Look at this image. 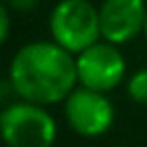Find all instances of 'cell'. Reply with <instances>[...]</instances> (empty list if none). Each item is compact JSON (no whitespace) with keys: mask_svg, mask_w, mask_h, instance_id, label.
Listing matches in <instances>:
<instances>
[{"mask_svg":"<svg viewBox=\"0 0 147 147\" xmlns=\"http://www.w3.org/2000/svg\"><path fill=\"white\" fill-rule=\"evenodd\" d=\"M9 82L15 95L30 104L65 102L78 82L76 59L54 41L26 43L11 59Z\"/></svg>","mask_w":147,"mask_h":147,"instance_id":"1","label":"cell"},{"mask_svg":"<svg viewBox=\"0 0 147 147\" xmlns=\"http://www.w3.org/2000/svg\"><path fill=\"white\" fill-rule=\"evenodd\" d=\"M50 32L54 43H59L69 54H82L102 37L100 9L89 0H61L52 9Z\"/></svg>","mask_w":147,"mask_h":147,"instance_id":"2","label":"cell"},{"mask_svg":"<svg viewBox=\"0 0 147 147\" xmlns=\"http://www.w3.org/2000/svg\"><path fill=\"white\" fill-rule=\"evenodd\" d=\"M0 132L9 147H52L56 141V121L41 106L15 102L2 110Z\"/></svg>","mask_w":147,"mask_h":147,"instance_id":"3","label":"cell"},{"mask_svg":"<svg viewBox=\"0 0 147 147\" xmlns=\"http://www.w3.org/2000/svg\"><path fill=\"white\" fill-rule=\"evenodd\" d=\"M76 69H78V82L84 89L97 93L113 91L123 80L125 74V59L117 46L97 41L89 50L76 56Z\"/></svg>","mask_w":147,"mask_h":147,"instance_id":"4","label":"cell"},{"mask_svg":"<svg viewBox=\"0 0 147 147\" xmlns=\"http://www.w3.org/2000/svg\"><path fill=\"white\" fill-rule=\"evenodd\" d=\"M65 117L76 134L95 138L110 130L115 108L104 93L80 87L65 100Z\"/></svg>","mask_w":147,"mask_h":147,"instance_id":"5","label":"cell"},{"mask_svg":"<svg viewBox=\"0 0 147 147\" xmlns=\"http://www.w3.org/2000/svg\"><path fill=\"white\" fill-rule=\"evenodd\" d=\"M145 0H104L100 7L102 37L113 46L132 41L145 30Z\"/></svg>","mask_w":147,"mask_h":147,"instance_id":"6","label":"cell"},{"mask_svg":"<svg viewBox=\"0 0 147 147\" xmlns=\"http://www.w3.org/2000/svg\"><path fill=\"white\" fill-rule=\"evenodd\" d=\"M128 95L136 104H147V69H141L130 78L128 82Z\"/></svg>","mask_w":147,"mask_h":147,"instance_id":"7","label":"cell"},{"mask_svg":"<svg viewBox=\"0 0 147 147\" xmlns=\"http://www.w3.org/2000/svg\"><path fill=\"white\" fill-rule=\"evenodd\" d=\"M5 7L15 13H26L37 7V0H5Z\"/></svg>","mask_w":147,"mask_h":147,"instance_id":"8","label":"cell"},{"mask_svg":"<svg viewBox=\"0 0 147 147\" xmlns=\"http://www.w3.org/2000/svg\"><path fill=\"white\" fill-rule=\"evenodd\" d=\"M9 30H11V13L7 7H0V41L7 43L9 39Z\"/></svg>","mask_w":147,"mask_h":147,"instance_id":"9","label":"cell"},{"mask_svg":"<svg viewBox=\"0 0 147 147\" xmlns=\"http://www.w3.org/2000/svg\"><path fill=\"white\" fill-rule=\"evenodd\" d=\"M143 32H145V37H147V18H145V30H143Z\"/></svg>","mask_w":147,"mask_h":147,"instance_id":"10","label":"cell"}]
</instances>
